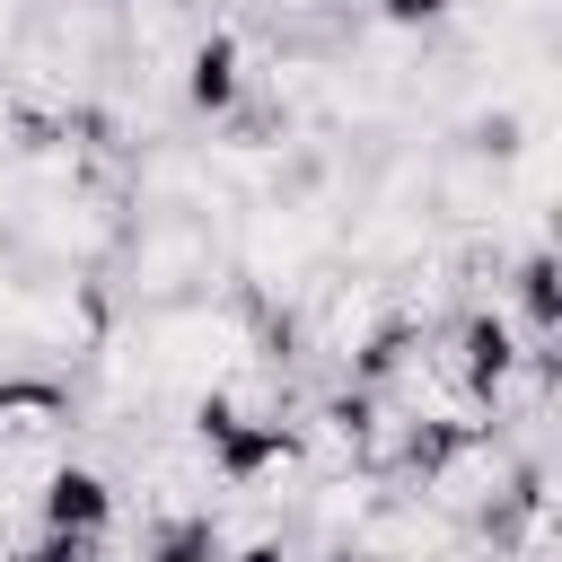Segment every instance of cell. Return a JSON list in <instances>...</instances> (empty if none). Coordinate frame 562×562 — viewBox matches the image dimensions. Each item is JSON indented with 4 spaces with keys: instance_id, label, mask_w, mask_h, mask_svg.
<instances>
[{
    "instance_id": "1",
    "label": "cell",
    "mask_w": 562,
    "mask_h": 562,
    "mask_svg": "<svg viewBox=\"0 0 562 562\" xmlns=\"http://www.w3.org/2000/svg\"><path fill=\"white\" fill-rule=\"evenodd\" d=\"M114 307H184L228 290V220H193V211H132V237L105 272Z\"/></svg>"
},
{
    "instance_id": "2",
    "label": "cell",
    "mask_w": 562,
    "mask_h": 562,
    "mask_svg": "<svg viewBox=\"0 0 562 562\" xmlns=\"http://www.w3.org/2000/svg\"><path fill=\"white\" fill-rule=\"evenodd\" d=\"M246 97H255V44H246V26H202L184 44V61H176V105L193 123H228Z\"/></svg>"
},
{
    "instance_id": "3",
    "label": "cell",
    "mask_w": 562,
    "mask_h": 562,
    "mask_svg": "<svg viewBox=\"0 0 562 562\" xmlns=\"http://www.w3.org/2000/svg\"><path fill=\"white\" fill-rule=\"evenodd\" d=\"M26 509H35L44 536H97V544H105V527H114V483H105L97 465H70V457H61V465L35 483Z\"/></svg>"
},
{
    "instance_id": "4",
    "label": "cell",
    "mask_w": 562,
    "mask_h": 562,
    "mask_svg": "<svg viewBox=\"0 0 562 562\" xmlns=\"http://www.w3.org/2000/svg\"><path fill=\"white\" fill-rule=\"evenodd\" d=\"M140 562H228V518L220 509H184V518H149Z\"/></svg>"
},
{
    "instance_id": "5",
    "label": "cell",
    "mask_w": 562,
    "mask_h": 562,
    "mask_svg": "<svg viewBox=\"0 0 562 562\" xmlns=\"http://www.w3.org/2000/svg\"><path fill=\"white\" fill-rule=\"evenodd\" d=\"M457 18V0H378V26L386 35H439Z\"/></svg>"
},
{
    "instance_id": "6",
    "label": "cell",
    "mask_w": 562,
    "mask_h": 562,
    "mask_svg": "<svg viewBox=\"0 0 562 562\" xmlns=\"http://www.w3.org/2000/svg\"><path fill=\"white\" fill-rule=\"evenodd\" d=\"M228 562H334V553H316V544H299V536L281 527V536H263V544H237Z\"/></svg>"
},
{
    "instance_id": "7",
    "label": "cell",
    "mask_w": 562,
    "mask_h": 562,
    "mask_svg": "<svg viewBox=\"0 0 562 562\" xmlns=\"http://www.w3.org/2000/svg\"><path fill=\"white\" fill-rule=\"evenodd\" d=\"M26 18H35V0H0V61H9V44L26 35Z\"/></svg>"
},
{
    "instance_id": "8",
    "label": "cell",
    "mask_w": 562,
    "mask_h": 562,
    "mask_svg": "<svg viewBox=\"0 0 562 562\" xmlns=\"http://www.w3.org/2000/svg\"><path fill=\"white\" fill-rule=\"evenodd\" d=\"M176 9H184V18H211V26H220V9H237V0H176Z\"/></svg>"
},
{
    "instance_id": "9",
    "label": "cell",
    "mask_w": 562,
    "mask_h": 562,
    "mask_svg": "<svg viewBox=\"0 0 562 562\" xmlns=\"http://www.w3.org/2000/svg\"><path fill=\"white\" fill-rule=\"evenodd\" d=\"M9 263H18V255H9V220H0V272H9Z\"/></svg>"
},
{
    "instance_id": "10",
    "label": "cell",
    "mask_w": 562,
    "mask_h": 562,
    "mask_svg": "<svg viewBox=\"0 0 562 562\" xmlns=\"http://www.w3.org/2000/svg\"><path fill=\"white\" fill-rule=\"evenodd\" d=\"M0 562H18V553H9V536H0Z\"/></svg>"
}]
</instances>
